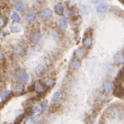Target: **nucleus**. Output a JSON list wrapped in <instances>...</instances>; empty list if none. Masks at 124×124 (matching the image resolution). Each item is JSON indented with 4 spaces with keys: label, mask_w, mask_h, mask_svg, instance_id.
Returning <instances> with one entry per match:
<instances>
[{
    "label": "nucleus",
    "mask_w": 124,
    "mask_h": 124,
    "mask_svg": "<svg viewBox=\"0 0 124 124\" xmlns=\"http://www.w3.org/2000/svg\"><path fill=\"white\" fill-rule=\"evenodd\" d=\"M33 87H34V91L36 93H38V94H40V95H41V94H44L46 91V87L43 85L42 82H41V81L35 82V83L34 84Z\"/></svg>",
    "instance_id": "obj_1"
},
{
    "label": "nucleus",
    "mask_w": 124,
    "mask_h": 124,
    "mask_svg": "<svg viewBox=\"0 0 124 124\" xmlns=\"http://www.w3.org/2000/svg\"><path fill=\"white\" fill-rule=\"evenodd\" d=\"M16 77H17V79H18V81L20 82V84L27 83L29 79V74H28V72H26V71H24V70L20 71L17 73V75H16Z\"/></svg>",
    "instance_id": "obj_2"
},
{
    "label": "nucleus",
    "mask_w": 124,
    "mask_h": 124,
    "mask_svg": "<svg viewBox=\"0 0 124 124\" xmlns=\"http://www.w3.org/2000/svg\"><path fill=\"white\" fill-rule=\"evenodd\" d=\"M41 39H42V35L40 32H34L30 35V41L35 45H37L41 42Z\"/></svg>",
    "instance_id": "obj_3"
},
{
    "label": "nucleus",
    "mask_w": 124,
    "mask_h": 124,
    "mask_svg": "<svg viewBox=\"0 0 124 124\" xmlns=\"http://www.w3.org/2000/svg\"><path fill=\"white\" fill-rule=\"evenodd\" d=\"M53 16V12L50 9L48 8H45V9H42V10L40 11V16H41L42 19L47 20L49 18L52 17Z\"/></svg>",
    "instance_id": "obj_4"
},
{
    "label": "nucleus",
    "mask_w": 124,
    "mask_h": 124,
    "mask_svg": "<svg viewBox=\"0 0 124 124\" xmlns=\"http://www.w3.org/2000/svg\"><path fill=\"white\" fill-rule=\"evenodd\" d=\"M86 54H87V49L84 46L78 47V48L75 51V55H76V57H77V59H78V60H79V59L85 58V57L86 56Z\"/></svg>",
    "instance_id": "obj_5"
},
{
    "label": "nucleus",
    "mask_w": 124,
    "mask_h": 124,
    "mask_svg": "<svg viewBox=\"0 0 124 124\" xmlns=\"http://www.w3.org/2000/svg\"><path fill=\"white\" fill-rule=\"evenodd\" d=\"M42 83L46 88H53L55 85V80L50 77H46L43 78Z\"/></svg>",
    "instance_id": "obj_6"
},
{
    "label": "nucleus",
    "mask_w": 124,
    "mask_h": 124,
    "mask_svg": "<svg viewBox=\"0 0 124 124\" xmlns=\"http://www.w3.org/2000/svg\"><path fill=\"white\" fill-rule=\"evenodd\" d=\"M65 10H66V9H65L64 4H62V3H58V4H56L55 6H54V11L59 16L63 15L65 13Z\"/></svg>",
    "instance_id": "obj_7"
},
{
    "label": "nucleus",
    "mask_w": 124,
    "mask_h": 124,
    "mask_svg": "<svg viewBox=\"0 0 124 124\" xmlns=\"http://www.w3.org/2000/svg\"><path fill=\"white\" fill-rule=\"evenodd\" d=\"M25 54V48L23 47V46L22 45H16L14 47V54L17 55V56H23Z\"/></svg>",
    "instance_id": "obj_8"
},
{
    "label": "nucleus",
    "mask_w": 124,
    "mask_h": 124,
    "mask_svg": "<svg viewBox=\"0 0 124 124\" xmlns=\"http://www.w3.org/2000/svg\"><path fill=\"white\" fill-rule=\"evenodd\" d=\"M36 18V12L34 10H29L26 13L25 15V19L27 22H33Z\"/></svg>",
    "instance_id": "obj_9"
},
{
    "label": "nucleus",
    "mask_w": 124,
    "mask_h": 124,
    "mask_svg": "<svg viewBox=\"0 0 124 124\" xmlns=\"http://www.w3.org/2000/svg\"><path fill=\"white\" fill-rule=\"evenodd\" d=\"M108 8H109V5L107 3H102L99 5H97V11L98 13H104V12H106L108 10Z\"/></svg>",
    "instance_id": "obj_10"
},
{
    "label": "nucleus",
    "mask_w": 124,
    "mask_h": 124,
    "mask_svg": "<svg viewBox=\"0 0 124 124\" xmlns=\"http://www.w3.org/2000/svg\"><path fill=\"white\" fill-rule=\"evenodd\" d=\"M81 66V61H80L78 59H74L71 61V64H70V67L72 68V70H78V68Z\"/></svg>",
    "instance_id": "obj_11"
},
{
    "label": "nucleus",
    "mask_w": 124,
    "mask_h": 124,
    "mask_svg": "<svg viewBox=\"0 0 124 124\" xmlns=\"http://www.w3.org/2000/svg\"><path fill=\"white\" fill-rule=\"evenodd\" d=\"M15 9L17 10V11L23 12L26 9H27V5L25 4V3L20 1V2H17L15 4Z\"/></svg>",
    "instance_id": "obj_12"
},
{
    "label": "nucleus",
    "mask_w": 124,
    "mask_h": 124,
    "mask_svg": "<svg viewBox=\"0 0 124 124\" xmlns=\"http://www.w3.org/2000/svg\"><path fill=\"white\" fill-rule=\"evenodd\" d=\"M92 41H93L92 37H91V35H87V36H85L83 40V46H85V47H90V46H91V45H92Z\"/></svg>",
    "instance_id": "obj_13"
},
{
    "label": "nucleus",
    "mask_w": 124,
    "mask_h": 124,
    "mask_svg": "<svg viewBox=\"0 0 124 124\" xmlns=\"http://www.w3.org/2000/svg\"><path fill=\"white\" fill-rule=\"evenodd\" d=\"M114 62L116 65H121L124 63V55L122 54H116L114 58Z\"/></svg>",
    "instance_id": "obj_14"
},
{
    "label": "nucleus",
    "mask_w": 124,
    "mask_h": 124,
    "mask_svg": "<svg viewBox=\"0 0 124 124\" xmlns=\"http://www.w3.org/2000/svg\"><path fill=\"white\" fill-rule=\"evenodd\" d=\"M103 90H104V91L107 93L111 92V91H113V84L108 81L103 83Z\"/></svg>",
    "instance_id": "obj_15"
},
{
    "label": "nucleus",
    "mask_w": 124,
    "mask_h": 124,
    "mask_svg": "<svg viewBox=\"0 0 124 124\" xmlns=\"http://www.w3.org/2000/svg\"><path fill=\"white\" fill-rule=\"evenodd\" d=\"M22 29H23V27H22V25L20 23H14L13 24L10 26V29H11V31L13 33H18V32H20V31L22 30Z\"/></svg>",
    "instance_id": "obj_16"
},
{
    "label": "nucleus",
    "mask_w": 124,
    "mask_h": 124,
    "mask_svg": "<svg viewBox=\"0 0 124 124\" xmlns=\"http://www.w3.org/2000/svg\"><path fill=\"white\" fill-rule=\"evenodd\" d=\"M10 92H11V91H10V90H4V91H3V92L1 93V96H0V101H1L2 103L4 102V101L9 97V96L10 95Z\"/></svg>",
    "instance_id": "obj_17"
},
{
    "label": "nucleus",
    "mask_w": 124,
    "mask_h": 124,
    "mask_svg": "<svg viewBox=\"0 0 124 124\" xmlns=\"http://www.w3.org/2000/svg\"><path fill=\"white\" fill-rule=\"evenodd\" d=\"M59 26H60L61 29H66L68 26V22L66 20V18L65 17H61L60 20H59Z\"/></svg>",
    "instance_id": "obj_18"
},
{
    "label": "nucleus",
    "mask_w": 124,
    "mask_h": 124,
    "mask_svg": "<svg viewBox=\"0 0 124 124\" xmlns=\"http://www.w3.org/2000/svg\"><path fill=\"white\" fill-rule=\"evenodd\" d=\"M108 116L112 118H116L117 116H119V109L116 108H112L108 111Z\"/></svg>",
    "instance_id": "obj_19"
},
{
    "label": "nucleus",
    "mask_w": 124,
    "mask_h": 124,
    "mask_svg": "<svg viewBox=\"0 0 124 124\" xmlns=\"http://www.w3.org/2000/svg\"><path fill=\"white\" fill-rule=\"evenodd\" d=\"M45 71H46V67H45V66L42 64L39 65V66H37L36 67H35V72H36V74H38V75L43 74L45 72Z\"/></svg>",
    "instance_id": "obj_20"
},
{
    "label": "nucleus",
    "mask_w": 124,
    "mask_h": 124,
    "mask_svg": "<svg viewBox=\"0 0 124 124\" xmlns=\"http://www.w3.org/2000/svg\"><path fill=\"white\" fill-rule=\"evenodd\" d=\"M14 91H15V92L17 93V94H21L24 91V86H23V84H17V85H16L14 86Z\"/></svg>",
    "instance_id": "obj_21"
},
{
    "label": "nucleus",
    "mask_w": 124,
    "mask_h": 124,
    "mask_svg": "<svg viewBox=\"0 0 124 124\" xmlns=\"http://www.w3.org/2000/svg\"><path fill=\"white\" fill-rule=\"evenodd\" d=\"M62 98H63V94H62L61 91H57V92H55L54 97H53V100L55 101V102H59V101H60Z\"/></svg>",
    "instance_id": "obj_22"
},
{
    "label": "nucleus",
    "mask_w": 124,
    "mask_h": 124,
    "mask_svg": "<svg viewBox=\"0 0 124 124\" xmlns=\"http://www.w3.org/2000/svg\"><path fill=\"white\" fill-rule=\"evenodd\" d=\"M11 18L14 23H20V22H21L20 16L18 15L17 13H16V12H13V13L11 14Z\"/></svg>",
    "instance_id": "obj_23"
},
{
    "label": "nucleus",
    "mask_w": 124,
    "mask_h": 124,
    "mask_svg": "<svg viewBox=\"0 0 124 124\" xmlns=\"http://www.w3.org/2000/svg\"><path fill=\"white\" fill-rule=\"evenodd\" d=\"M31 111L32 112H38V111H41V107L38 103H35L31 107Z\"/></svg>",
    "instance_id": "obj_24"
},
{
    "label": "nucleus",
    "mask_w": 124,
    "mask_h": 124,
    "mask_svg": "<svg viewBox=\"0 0 124 124\" xmlns=\"http://www.w3.org/2000/svg\"><path fill=\"white\" fill-rule=\"evenodd\" d=\"M41 112L45 113L46 111V109H47V107H48V102L46 100H44L41 103Z\"/></svg>",
    "instance_id": "obj_25"
},
{
    "label": "nucleus",
    "mask_w": 124,
    "mask_h": 124,
    "mask_svg": "<svg viewBox=\"0 0 124 124\" xmlns=\"http://www.w3.org/2000/svg\"><path fill=\"white\" fill-rule=\"evenodd\" d=\"M64 15L66 16V17L72 18V16H73V12H72V10H71L70 8H67V9H66V10H65Z\"/></svg>",
    "instance_id": "obj_26"
},
{
    "label": "nucleus",
    "mask_w": 124,
    "mask_h": 124,
    "mask_svg": "<svg viewBox=\"0 0 124 124\" xmlns=\"http://www.w3.org/2000/svg\"><path fill=\"white\" fill-rule=\"evenodd\" d=\"M97 99H98V100L102 101V102L107 100V96L105 95L104 93H102V92H99L98 94H97Z\"/></svg>",
    "instance_id": "obj_27"
},
{
    "label": "nucleus",
    "mask_w": 124,
    "mask_h": 124,
    "mask_svg": "<svg viewBox=\"0 0 124 124\" xmlns=\"http://www.w3.org/2000/svg\"><path fill=\"white\" fill-rule=\"evenodd\" d=\"M51 35H52L53 38L55 39V40H58V39L60 38V34H59V32L56 29H52V31H51Z\"/></svg>",
    "instance_id": "obj_28"
},
{
    "label": "nucleus",
    "mask_w": 124,
    "mask_h": 124,
    "mask_svg": "<svg viewBox=\"0 0 124 124\" xmlns=\"http://www.w3.org/2000/svg\"><path fill=\"white\" fill-rule=\"evenodd\" d=\"M7 21L8 20L5 16H2V17H1V19H0V27H1V29L5 27L6 23H7Z\"/></svg>",
    "instance_id": "obj_29"
},
{
    "label": "nucleus",
    "mask_w": 124,
    "mask_h": 124,
    "mask_svg": "<svg viewBox=\"0 0 124 124\" xmlns=\"http://www.w3.org/2000/svg\"><path fill=\"white\" fill-rule=\"evenodd\" d=\"M22 119H23V115H20V116H18L16 118L15 122H14V124H19L20 122H21Z\"/></svg>",
    "instance_id": "obj_30"
},
{
    "label": "nucleus",
    "mask_w": 124,
    "mask_h": 124,
    "mask_svg": "<svg viewBox=\"0 0 124 124\" xmlns=\"http://www.w3.org/2000/svg\"><path fill=\"white\" fill-rule=\"evenodd\" d=\"M82 11L84 12V14H87L89 11V8L87 5H82Z\"/></svg>",
    "instance_id": "obj_31"
},
{
    "label": "nucleus",
    "mask_w": 124,
    "mask_h": 124,
    "mask_svg": "<svg viewBox=\"0 0 124 124\" xmlns=\"http://www.w3.org/2000/svg\"><path fill=\"white\" fill-rule=\"evenodd\" d=\"M39 119H40V116L39 115H35V116H33V118H32V122H34V123H35L39 121Z\"/></svg>",
    "instance_id": "obj_32"
},
{
    "label": "nucleus",
    "mask_w": 124,
    "mask_h": 124,
    "mask_svg": "<svg viewBox=\"0 0 124 124\" xmlns=\"http://www.w3.org/2000/svg\"><path fill=\"white\" fill-rule=\"evenodd\" d=\"M93 4H98V3H100V1H93Z\"/></svg>",
    "instance_id": "obj_33"
},
{
    "label": "nucleus",
    "mask_w": 124,
    "mask_h": 124,
    "mask_svg": "<svg viewBox=\"0 0 124 124\" xmlns=\"http://www.w3.org/2000/svg\"><path fill=\"white\" fill-rule=\"evenodd\" d=\"M35 124H44V123H42V122H37V123H35Z\"/></svg>",
    "instance_id": "obj_34"
},
{
    "label": "nucleus",
    "mask_w": 124,
    "mask_h": 124,
    "mask_svg": "<svg viewBox=\"0 0 124 124\" xmlns=\"http://www.w3.org/2000/svg\"><path fill=\"white\" fill-rule=\"evenodd\" d=\"M123 120H124V113H123Z\"/></svg>",
    "instance_id": "obj_35"
},
{
    "label": "nucleus",
    "mask_w": 124,
    "mask_h": 124,
    "mask_svg": "<svg viewBox=\"0 0 124 124\" xmlns=\"http://www.w3.org/2000/svg\"><path fill=\"white\" fill-rule=\"evenodd\" d=\"M23 124H26V123H25V122H23Z\"/></svg>",
    "instance_id": "obj_36"
}]
</instances>
